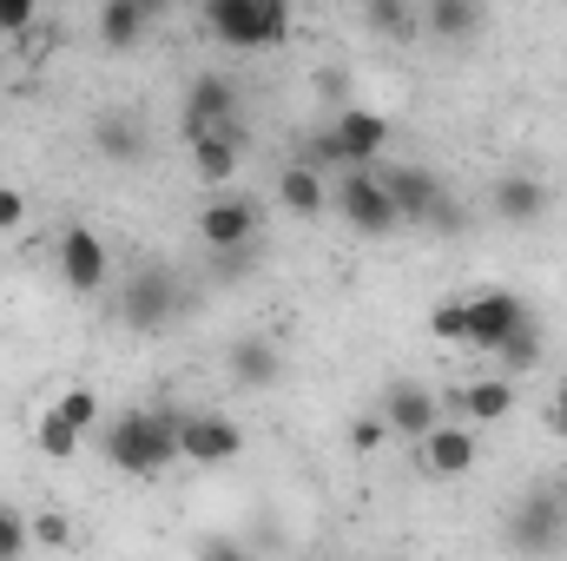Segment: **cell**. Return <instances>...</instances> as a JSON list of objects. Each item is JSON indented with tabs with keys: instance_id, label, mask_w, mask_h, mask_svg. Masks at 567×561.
Here are the masks:
<instances>
[{
	"instance_id": "cell-2",
	"label": "cell",
	"mask_w": 567,
	"mask_h": 561,
	"mask_svg": "<svg viewBox=\"0 0 567 561\" xmlns=\"http://www.w3.org/2000/svg\"><path fill=\"white\" fill-rule=\"evenodd\" d=\"M383 152H390V120L370 113V106H343L323 140L303 145V165H310V172H323V165L363 172V165H383Z\"/></svg>"
},
{
	"instance_id": "cell-34",
	"label": "cell",
	"mask_w": 567,
	"mask_h": 561,
	"mask_svg": "<svg viewBox=\"0 0 567 561\" xmlns=\"http://www.w3.org/2000/svg\"><path fill=\"white\" fill-rule=\"evenodd\" d=\"M20 218H27V198L13 185H0V232H20Z\"/></svg>"
},
{
	"instance_id": "cell-25",
	"label": "cell",
	"mask_w": 567,
	"mask_h": 561,
	"mask_svg": "<svg viewBox=\"0 0 567 561\" xmlns=\"http://www.w3.org/2000/svg\"><path fill=\"white\" fill-rule=\"evenodd\" d=\"M429 337L435 344H468V297H442L429 310Z\"/></svg>"
},
{
	"instance_id": "cell-9",
	"label": "cell",
	"mask_w": 567,
	"mask_h": 561,
	"mask_svg": "<svg viewBox=\"0 0 567 561\" xmlns=\"http://www.w3.org/2000/svg\"><path fill=\"white\" fill-rule=\"evenodd\" d=\"M508 542L522 549V555H555L567 542V516L561 502H555V489H528L522 496V509L508 516Z\"/></svg>"
},
{
	"instance_id": "cell-16",
	"label": "cell",
	"mask_w": 567,
	"mask_h": 561,
	"mask_svg": "<svg viewBox=\"0 0 567 561\" xmlns=\"http://www.w3.org/2000/svg\"><path fill=\"white\" fill-rule=\"evenodd\" d=\"M225 364H231V377H238L245 390H271L284 377V350L271 337H238V344L225 350Z\"/></svg>"
},
{
	"instance_id": "cell-31",
	"label": "cell",
	"mask_w": 567,
	"mask_h": 561,
	"mask_svg": "<svg viewBox=\"0 0 567 561\" xmlns=\"http://www.w3.org/2000/svg\"><path fill=\"white\" fill-rule=\"evenodd\" d=\"M383 436H390V422H383V417H357V422H350V442H357L363 456H370V449H377Z\"/></svg>"
},
{
	"instance_id": "cell-19",
	"label": "cell",
	"mask_w": 567,
	"mask_h": 561,
	"mask_svg": "<svg viewBox=\"0 0 567 561\" xmlns=\"http://www.w3.org/2000/svg\"><path fill=\"white\" fill-rule=\"evenodd\" d=\"M455 404H462V417H468V422H502L508 410H515V384L488 370V377L462 384V390H455Z\"/></svg>"
},
{
	"instance_id": "cell-13",
	"label": "cell",
	"mask_w": 567,
	"mask_h": 561,
	"mask_svg": "<svg viewBox=\"0 0 567 561\" xmlns=\"http://www.w3.org/2000/svg\"><path fill=\"white\" fill-rule=\"evenodd\" d=\"M383 422H390V436H410V442H423L429 429L442 422V404H435V390H423V384H390L383 390Z\"/></svg>"
},
{
	"instance_id": "cell-28",
	"label": "cell",
	"mask_w": 567,
	"mask_h": 561,
	"mask_svg": "<svg viewBox=\"0 0 567 561\" xmlns=\"http://www.w3.org/2000/svg\"><path fill=\"white\" fill-rule=\"evenodd\" d=\"M53 410H60V417H66L73 429H80V436H86V429L100 422V397H93V390H66V397H60Z\"/></svg>"
},
{
	"instance_id": "cell-10",
	"label": "cell",
	"mask_w": 567,
	"mask_h": 561,
	"mask_svg": "<svg viewBox=\"0 0 567 561\" xmlns=\"http://www.w3.org/2000/svg\"><path fill=\"white\" fill-rule=\"evenodd\" d=\"M120 317L133 324V330H158L165 317H178V278L165 272V265H140L126 290H120Z\"/></svg>"
},
{
	"instance_id": "cell-24",
	"label": "cell",
	"mask_w": 567,
	"mask_h": 561,
	"mask_svg": "<svg viewBox=\"0 0 567 561\" xmlns=\"http://www.w3.org/2000/svg\"><path fill=\"white\" fill-rule=\"evenodd\" d=\"M33 442H40V456H47V462H66V456L80 449V429L60 417V410H47V417H40V429H33Z\"/></svg>"
},
{
	"instance_id": "cell-20",
	"label": "cell",
	"mask_w": 567,
	"mask_h": 561,
	"mask_svg": "<svg viewBox=\"0 0 567 561\" xmlns=\"http://www.w3.org/2000/svg\"><path fill=\"white\" fill-rule=\"evenodd\" d=\"M145 20H152L145 0H106V7H100V40H106L113 53H133L140 33H145Z\"/></svg>"
},
{
	"instance_id": "cell-15",
	"label": "cell",
	"mask_w": 567,
	"mask_h": 561,
	"mask_svg": "<svg viewBox=\"0 0 567 561\" xmlns=\"http://www.w3.org/2000/svg\"><path fill=\"white\" fill-rule=\"evenodd\" d=\"M488 205H495V218L502 225H535L542 212H548V185L542 178H528V172H508V178H495V192H488Z\"/></svg>"
},
{
	"instance_id": "cell-29",
	"label": "cell",
	"mask_w": 567,
	"mask_h": 561,
	"mask_svg": "<svg viewBox=\"0 0 567 561\" xmlns=\"http://www.w3.org/2000/svg\"><path fill=\"white\" fill-rule=\"evenodd\" d=\"M363 20H370L377 33H410V27H416V13H410L403 0H377V7H363Z\"/></svg>"
},
{
	"instance_id": "cell-33",
	"label": "cell",
	"mask_w": 567,
	"mask_h": 561,
	"mask_svg": "<svg viewBox=\"0 0 567 561\" xmlns=\"http://www.w3.org/2000/svg\"><path fill=\"white\" fill-rule=\"evenodd\" d=\"M33 27V0H0V33H27Z\"/></svg>"
},
{
	"instance_id": "cell-32",
	"label": "cell",
	"mask_w": 567,
	"mask_h": 561,
	"mask_svg": "<svg viewBox=\"0 0 567 561\" xmlns=\"http://www.w3.org/2000/svg\"><path fill=\"white\" fill-rule=\"evenodd\" d=\"M251 258H258V245H245V252H218V258H212V272H218V278H245V272H251Z\"/></svg>"
},
{
	"instance_id": "cell-30",
	"label": "cell",
	"mask_w": 567,
	"mask_h": 561,
	"mask_svg": "<svg viewBox=\"0 0 567 561\" xmlns=\"http://www.w3.org/2000/svg\"><path fill=\"white\" fill-rule=\"evenodd\" d=\"M198 561H251V549L231 542V536H205V542H198Z\"/></svg>"
},
{
	"instance_id": "cell-8",
	"label": "cell",
	"mask_w": 567,
	"mask_h": 561,
	"mask_svg": "<svg viewBox=\"0 0 567 561\" xmlns=\"http://www.w3.org/2000/svg\"><path fill=\"white\" fill-rule=\"evenodd\" d=\"M258 225H265V212H258V198H245V192H218V198L198 212V238L212 245V258L258 245Z\"/></svg>"
},
{
	"instance_id": "cell-12",
	"label": "cell",
	"mask_w": 567,
	"mask_h": 561,
	"mask_svg": "<svg viewBox=\"0 0 567 561\" xmlns=\"http://www.w3.org/2000/svg\"><path fill=\"white\" fill-rule=\"evenodd\" d=\"M60 278H66V290H80V297L106 290L113 258H106V238H100L93 225H66V232H60Z\"/></svg>"
},
{
	"instance_id": "cell-36",
	"label": "cell",
	"mask_w": 567,
	"mask_h": 561,
	"mask_svg": "<svg viewBox=\"0 0 567 561\" xmlns=\"http://www.w3.org/2000/svg\"><path fill=\"white\" fill-rule=\"evenodd\" d=\"M555 502H561V516H567V476H561V489H555Z\"/></svg>"
},
{
	"instance_id": "cell-21",
	"label": "cell",
	"mask_w": 567,
	"mask_h": 561,
	"mask_svg": "<svg viewBox=\"0 0 567 561\" xmlns=\"http://www.w3.org/2000/svg\"><path fill=\"white\" fill-rule=\"evenodd\" d=\"M93 140H100V152H106V159H120V165L145 159V126H140V120H126V113H100Z\"/></svg>"
},
{
	"instance_id": "cell-17",
	"label": "cell",
	"mask_w": 567,
	"mask_h": 561,
	"mask_svg": "<svg viewBox=\"0 0 567 561\" xmlns=\"http://www.w3.org/2000/svg\"><path fill=\"white\" fill-rule=\"evenodd\" d=\"M278 205L290 218H323L330 212V185H323V172H310L303 159H290L278 172Z\"/></svg>"
},
{
	"instance_id": "cell-1",
	"label": "cell",
	"mask_w": 567,
	"mask_h": 561,
	"mask_svg": "<svg viewBox=\"0 0 567 561\" xmlns=\"http://www.w3.org/2000/svg\"><path fill=\"white\" fill-rule=\"evenodd\" d=\"M106 462L152 482L158 469L178 462V410H126L106 429Z\"/></svg>"
},
{
	"instance_id": "cell-5",
	"label": "cell",
	"mask_w": 567,
	"mask_h": 561,
	"mask_svg": "<svg viewBox=\"0 0 567 561\" xmlns=\"http://www.w3.org/2000/svg\"><path fill=\"white\" fill-rule=\"evenodd\" d=\"M245 456V429L225 417V410H185L178 417V462L192 469H225Z\"/></svg>"
},
{
	"instance_id": "cell-22",
	"label": "cell",
	"mask_w": 567,
	"mask_h": 561,
	"mask_svg": "<svg viewBox=\"0 0 567 561\" xmlns=\"http://www.w3.org/2000/svg\"><path fill=\"white\" fill-rule=\"evenodd\" d=\"M535 364H542V317H528V324L495 350V377H508V384H515V377H522V370H535Z\"/></svg>"
},
{
	"instance_id": "cell-6",
	"label": "cell",
	"mask_w": 567,
	"mask_h": 561,
	"mask_svg": "<svg viewBox=\"0 0 567 561\" xmlns=\"http://www.w3.org/2000/svg\"><path fill=\"white\" fill-rule=\"evenodd\" d=\"M377 185L390 192V205H396V225H435V212L449 205V192L435 185V172H423V165H403V159L377 165Z\"/></svg>"
},
{
	"instance_id": "cell-11",
	"label": "cell",
	"mask_w": 567,
	"mask_h": 561,
	"mask_svg": "<svg viewBox=\"0 0 567 561\" xmlns=\"http://www.w3.org/2000/svg\"><path fill=\"white\" fill-rule=\"evenodd\" d=\"M528 317H535V310H528L515 290H502V284H495V290H475V297H468V344L495 357V350L528 324Z\"/></svg>"
},
{
	"instance_id": "cell-3",
	"label": "cell",
	"mask_w": 567,
	"mask_h": 561,
	"mask_svg": "<svg viewBox=\"0 0 567 561\" xmlns=\"http://www.w3.org/2000/svg\"><path fill=\"white\" fill-rule=\"evenodd\" d=\"M205 27L225 47H278L290 33V7L284 0H205Z\"/></svg>"
},
{
	"instance_id": "cell-14",
	"label": "cell",
	"mask_w": 567,
	"mask_h": 561,
	"mask_svg": "<svg viewBox=\"0 0 567 561\" xmlns=\"http://www.w3.org/2000/svg\"><path fill=\"white\" fill-rule=\"evenodd\" d=\"M475 429H462V422H435L423 436V462H429V476H442V482H455V476H468L475 469Z\"/></svg>"
},
{
	"instance_id": "cell-23",
	"label": "cell",
	"mask_w": 567,
	"mask_h": 561,
	"mask_svg": "<svg viewBox=\"0 0 567 561\" xmlns=\"http://www.w3.org/2000/svg\"><path fill=\"white\" fill-rule=\"evenodd\" d=\"M423 20H429L435 40H468V33L482 27V7H475V0H429Z\"/></svg>"
},
{
	"instance_id": "cell-26",
	"label": "cell",
	"mask_w": 567,
	"mask_h": 561,
	"mask_svg": "<svg viewBox=\"0 0 567 561\" xmlns=\"http://www.w3.org/2000/svg\"><path fill=\"white\" fill-rule=\"evenodd\" d=\"M27 529H33V542H40V549H73V522H66L60 509H40V516H27Z\"/></svg>"
},
{
	"instance_id": "cell-4",
	"label": "cell",
	"mask_w": 567,
	"mask_h": 561,
	"mask_svg": "<svg viewBox=\"0 0 567 561\" xmlns=\"http://www.w3.org/2000/svg\"><path fill=\"white\" fill-rule=\"evenodd\" d=\"M330 205H337V218H343L350 232H363V238H390V232H396V205H390V192L377 185V165L343 172V178L330 185Z\"/></svg>"
},
{
	"instance_id": "cell-7",
	"label": "cell",
	"mask_w": 567,
	"mask_h": 561,
	"mask_svg": "<svg viewBox=\"0 0 567 561\" xmlns=\"http://www.w3.org/2000/svg\"><path fill=\"white\" fill-rule=\"evenodd\" d=\"M238 126V80L231 73H198L185 86V140H212Z\"/></svg>"
},
{
	"instance_id": "cell-35",
	"label": "cell",
	"mask_w": 567,
	"mask_h": 561,
	"mask_svg": "<svg viewBox=\"0 0 567 561\" xmlns=\"http://www.w3.org/2000/svg\"><path fill=\"white\" fill-rule=\"evenodd\" d=\"M548 422H555V436H567V377L555 384V410H548Z\"/></svg>"
},
{
	"instance_id": "cell-18",
	"label": "cell",
	"mask_w": 567,
	"mask_h": 561,
	"mask_svg": "<svg viewBox=\"0 0 567 561\" xmlns=\"http://www.w3.org/2000/svg\"><path fill=\"white\" fill-rule=\"evenodd\" d=\"M192 165H198V178H205V185H231V178H238V165H245V133L231 126V133L192 140Z\"/></svg>"
},
{
	"instance_id": "cell-27",
	"label": "cell",
	"mask_w": 567,
	"mask_h": 561,
	"mask_svg": "<svg viewBox=\"0 0 567 561\" xmlns=\"http://www.w3.org/2000/svg\"><path fill=\"white\" fill-rule=\"evenodd\" d=\"M33 549V529H27V516L20 509H0V561H20Z\"/></svg>"
}]
</instances>
